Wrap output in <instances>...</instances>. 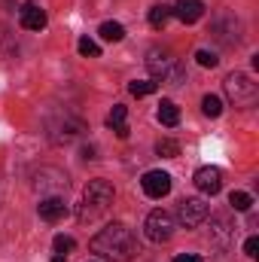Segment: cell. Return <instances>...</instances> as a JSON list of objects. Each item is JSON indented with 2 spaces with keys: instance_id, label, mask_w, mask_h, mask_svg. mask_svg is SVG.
I'll return each mask as SVG.
<instances>
[{
  "instance_id": "cell-6",
  "label": "cell",
  "mask_w": 259,
  "mask_h": 262,
  "mask_svg": "<svg viewBox=\"0 0 259 262\" xmlns=\"http://www.w3.org/2000/svg\"><path fill=\"white\" fill-rule=\"evenodd\" d=\"M34 189L40 192L43 198L49 195H61L67 189V174L64 171H58V168H40V171H34Z\"/></svg>"
},
{
  "instance_id": "cell-2",
  "label": "cell",
  "mask_w": 259,
  "mask_h": 262,
  "mask_svg": "<svg viewBox=\"0 0 259 262\" xmlns=\"http://www.w3.org/2000/svg\"><path fill=\"white\" fill-rule=\"evenodd\" d=\"M113 198H116V192L107 180H89V186L82 192V204L76 210V220L79 223H95L98 216H104L110 210Z\"/></svg>"
},
{
  "instance_id": "cell-12",
  "label": "cell",
  "mask_w": 259,
  "mask_h": 262,
  "mask_svg": "<svg viewBox=\"0 0 259 262\" xmlns=\"http://www.w3.org/2000/svg\"><path fill=\"white\" fill-rule=\"evenodd\" d=\"M46 9H40L37 3H25L21 6V28L25 31H43L46 28Z\"/></svg>"
},
{
  "instance_id": "cell-14",
  "label": "cell",
  "mask_w": 259,
  "mask_h": 262,
  "mask_svg": "<svg viewBox=\"0 0 259 262\" xmlns=\"http://www.w3.org/2000/svg\"><path fill=\"white\" fill-rule=\"evenodd\" d=\"M159 122L168 125V128H174V125L180 122V110H177L174 101H162V104H159Z\"/></svg>"
},
{
  "instance_id": "cell-15",
  "label": "cell",
  "mask_w": 259,
  "mask_h": 262,
  "mask_svg": "<svg viewBox=\"0 0 259 262\" xmlns=\"http://www.w3.org/2000/svg\"><path fill=\"white\" fill-rule=\"evenodd\" d=\"M168 21H171V6H165V3H156V6L149 9V25H153L156 31H162Z\"/></svg>"
},
{
  "instance_id": "cell-21",
  "label": "cell",
  "mask_w": 259,
  "mask_h": 262,
  "mask_svg": "<svg viewBox=\"0 0 259 262\" xmlns=\"http://www.w3.org/2000/svg\"><path fill=\"white\" fill-rule=\"evenodd\" d=\"M52 247H55V253H73V247H76V241L70 238V235H55V241H52Z\"/></svg>"
},
{
  "instance_id": "cell-22",
  "label": "cell",
  "mask_w": 259,
  "mask_h": 262,
  "mask_svg": "<svg viewBox=\"0 0 259 262\" xmlns=\"http://www.w3.org/2000/svg\"><path fill=\"white\" fill-rule=\"evenodd\" d=\"M107 125H110L113 131L125 125V107H122V104H116V107L110 110V116H107Z\"/></svg>"
},
{
  "instance_id": "cell-9",
  "label": "cell",
  "mask_w": 259,
  "mask_h": 262,
  "mask_svg": "<svg viewBox=\"0 0 259 262\" xmlns=\"http://www.w3.org/2000/svg\"><path fill=\"white\" fill-rule=\"evenodd\" d=\"M140 186H143V192L149 198H165L171 192V174L168 171H146Z\"/></svg>"
},
{
  "instance_id": "cell-11",
  "label": "cell",
  "mask_w": 259,
  "mask_h": 262,
  "mask_svg": "<svg viewBox=\"0 0 259 262\" xmlns=\"http://www.w3.org/2000/svg\"><path fill=\"white\" fill-rule=\"evenodd\" d=\"M37 210H40V216H43L46 223H58V220L67 216V201L61 195H49L37 204Z\"/></svg>"
},
{
  "instance_id": "cell-3",
  "label": "cell",
  "mask_w": 259,
  "mask_h": 262,
  "mask_svg": "<svg viewBox=\"0 0 259 262\" xmlns=\"http://www.w3.org/2000/svg\"><path fill=\"white\" fill-rule=\"evenodd\" d=\"M223 89H226V98L235 104V107H247V104H253L256 101V82L247 76V73H229L226 76V82H223Z\"/></svg>"
},
{
  "instance_id": "cell-10",
  "label": "cell",
  "mask_w": 259,
  "mask_h": 262,
  "mask_svg": "<svg viewBox=\"0 0 259 262\" xmlns=\"http://www.w3.org/2000/svg\"><path fill=\"white\" fill-rule=\"evenodd\" d=\"M171 15H177L183 25H195L201 15H204V3L201 0H177L171 6Z\"/></svg>"
},
{
  "instance_id": "cell-7",
  "label": "cell",
  "mask_w": 259,
  "mask_h": 262,
  "mask_svg": "<svg viewBox=\"0 0 259 262\" xmlns=\"http://www.w3.org/2000/svg\"><path fill=\"white\" fill-rule=\"evenodd\" d=\"M207 213H210V207H207L204 198H183V201L177 204V220H180V226H186V229L201 226V223L207 220Z\"/></svg>"
},
{
  "instance_id": "cell-13",
  "label": "cell",
  "mask_w": 259,
  "mask_h": 262,
  "mask_svg": "<svg viewBox=\"0 0 259 262\" xmlns=\"http://www.w3.org/2000/svg\"><path fill=\"white\" fill-rule=\"evenodd\" d=\"M210 238H213L217 247H229L232 238H235V226H232L226 216H213V220H210Z\"/></svg>"
},
{
  "instance_id": "cell-19",
  "label": "cell",
  "mask_w": 259,
  "mask_h": 262,
  "mask_svg": "<svg viewBox=\"0 0 259 262\" xmlns=\"http://www.w3.org/2000/svg\"><path fill=\"white\" fill-rule=\"evenodd\" d=\"M76 49H79V55H82V58H98V55H101V46H98L92 37H79Z\"/></svg>"
},
{
  "instance_id": "cell-5",
  "label": "cell",
  "mask_w": 259,
  "mask_h": 262,
  "mask_svg": "<svg viewBox=\"0 0 259 262\" xmlns=\"http://www.w3.org/2000/svg\"><path fill=\"white\" fill-rule=\"evenodd\" d=\"M143 232H146V238H149L153 244H168V241L174 238V216H171L168 210H153V213L146 216Z\"/></svg>"
},
{
  "instance_id": "cell-16",
  "label": "cell",
  "mask_w": 259,
  "mask_h": 262,
  "mask_svg": "<svg viewBox=\"0 0 259 262\" xmlns=\"http://www.w3.org/2000/svg\"><path fill=\"white\" fill-rule=\"evenodd\" d=\"M98 34H101L107 43H119V40H125V28H122L119 21H104Z\"/></svg>"
},
{
  "instance_id": "cell-27",
  "label": "cell",
  "mask_w": 259,
  "mask_h": 262,
  "mask_svg": "<svg viewBox=\"0 0 259 262\" xmlns=\"http://www.w3.org/2000/svg\"><path fill=\"white\" fill-rule=\"evenodd\" d=\"M52 262H67V259L61 256V253H55V259H52Z\"/></svg>"
},
{
  "instance_id": "cell-24",
  "label": "cell",
  "mask_w": 259,
  "mask_h": 262,
  "mask_svg": "<svg viewBox=\"0 0 259 262\" xmlns=\"http://www.w3.org/2000/svg\"><path fill=\"white\" fill-rule=\"evenodd\" d=\"M195 58H198V64H201V67H217V64H220L217 52H207V49H198V52H195Z\"/></svg>"
},
{
  "instance_id": "cell-4",
  "label": "cell",
  "mask_w": 259,
  "mask_h": 262,
  "mask_svg": "<svg viewBox=\"0 0 259 262\" xmlns=\"http://www.w3.org/2000/svg\"><path fill=\"white\" fill-rule=\"evenodd\" d=\"M146 67H149V73H153L156 79H162V82L171 79V85H180V79H183V70L177 67V61L171 58L168 49H149Z\"/></svg>"
},
{
  "instance_id": "cell-1",
  "label": "cell",
  "mask_w": 259,
  "mask_h": 262,
  "mask_svg": "<svg viewBox=\"0 0 259 262\" xmlns=\"http://www.w3.org/2000/svg\"><path fill=\"white\" fill-rule=\"evenodd\" d=\"M92 253H98V256H104L110 262H131L140 253V247H137V238L131 235L128 226L110 223L107 229H101L92 238Z\"/></svg>"
},
{
  "instance_id": "cell-25",
  "label": "cell",
  "mask_w": 259,
  "mask_h": 262,
  "mask_svg": "<svg viewBox=\"0 0 259 262\" xmlns=\"http://www.w3.org/2000/svg\"><path fill=\"white\" fill-rule=\"evenodd\" d=\"M244 253H247V256H256V253H259V238H247Z\"/></svg>"
},
{
  "instance_id": "cell-23",
  "label": "cell",
  "mask_w": 259,
  "mask_h": 262,
  "mask_svg": "<svg viewBox=\"0 0 259 262\" xmlns=\"http://www.w3.org/2000/svg\"><path fill=\"white\" fill-rule=\"evenodd\" d=\"M229 204H232L235 210H241V213H244V210H250L253 198L247 195V192H232V195H229Z\"/></svg>"
},
{
  "instance_id": "cell-26",
  "label": "cell",
  "mask_w": 259,
  "mask_h": 262,
  "mask_svg": "<svg viewBox=\"0 0 259 262\" xmlns=\"http://www.w3.org/2000/svg\"><path fill=\"white\" fill-rule=\"evenodd\" d=\"M174 262H201V256H195V253H180V256H174Z\"/></svg>"
},
{
  "instance_id": "cell-18",
  "label": "cell",
  "mask_w": 259,
  "mask_h": 262,
  "mask_svg": "<svg viewBox=\"0 0 259 262\" xmlns=\"http://www.w3.org/2000/svg\"><path fill=\"white\" fill-rule=\"evenodd\" d=\"M201 113H204L207 119H217V116L223 113V101H220L217 95H204V101H201Z\"/></svg>"
},
{
  "instance_id": "cell-8",
  "label": "cell",
  "mask_w": 259,
  "mask_h": 262,
  "mask_svg": "<svg viewBox=\"0 0 259 262\" xmlns=\"http://www.w3.org/2000/svg\"><path fill=\"white\" fill-rule=\"evenodd\" d=\"M192 180H195V186H198V192H204V195H217V192L223 189V171L213 168V165L198 168Z\"/></svg>"
},
{
  "instance_id": "cell-17",
  "label": "cell",
  "mask_w": 259,
  "mask_h": 262,
  "mask_svg": "<svg viewBox=\"0 0 259 262\" xmlns=\"http://www.w3.org/2000/svg\"><path fill=\"white\" fill-rule=\"evenodd\" d=\"M156 89H159L156 79H134V82L128 85V92L134 95V98H146V95H153Z\"/></svg>"
},
{
  "instance_id": "cell-20",
  "label": "cell",
  "mask_w": 259,
  "mask_h": 262,
  "mask_svg": "<svg viewBox=\"0 0 259 262\" xmlns=\"http://www.w3.org/2000/svg\"><path fill=\"white\" fill-rule=\"evenodd\" d=\"M156 152H159V156H165V159H174V156H180V143L165 137V140H159V143H156Z\"/></svg>"
}]
</instances>
